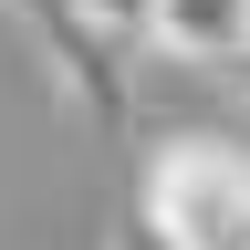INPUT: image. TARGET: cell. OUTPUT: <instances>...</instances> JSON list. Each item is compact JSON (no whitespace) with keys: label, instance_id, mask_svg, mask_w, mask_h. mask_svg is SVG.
Listing matches in <instances>:
<instances>
[{"label":"cell","instance_id":"obj_5","mask_svg":"<svg viewBox=\"0 0 250 250\" xmlns=\"http://www.w3.org/2000/svg\"><path fill=\"white\" fill-rule=\"evenodd\" d=\"M115 250H167V240H156L146 219H125V229H115Z\"/></svg>","mask_w":250,"mask_h":250},{"label":"cell","instance_id":"obj_3","mask_svg":"<svg viewBox=\"0 0 250 250\" xmlns=\"http://www.w3.org/2000/svg\"><path fill=\"white\" fill-rule=\"evenodd\" d=\"M146 52L229 73V62L250 52V0H156V11H146Z\"/></svg>","mask_w":250,"mask_h":250},{"label":"cell","instance_id":"obj_2","mask_svg":"<svg viewBox=\"0 0 250 250\" xmlns=\"http://www.w3.org/2000/svg\"><path fill=\"white\" fill-rule=\"evenodd\" d=\"M31 42H42V62L62 73V94L73 104H94L104 125H125V73H115V42H94V31L73 21V0H0Z\"/></svg>","mask_w":250,"mask_h":250},{"label":"cell","instance_id":"obj_6","mask_svg":"<svg viewBox=\"0 0 250 250\" xmlns=\"http://www.w3.org/2000/svg\"><path fill=\"white\" fill-rule=\"evenodd\" d=\"M229 94H240V104H250V52H240V62H229Z\"/></svg>","mask_w":250,"mask_h":250},{"label":"cell","instance_id":"obj_1","mask_svg":"<svg viewBox=\"0 0 250 250\" xmlns=\"http://www.w3.org/2000/svg\"><path fill=\"white\" fill-rule=\"evenodd\" d=\"M136 219L167 250H250V146L229 136H156L136 177Z\"/></svg>","mask_w":250,"mask_h":250},{"label":"cell","instance_id":"obj_4","mask_svg":"<svg viewBox=\"0 0 250 250\" xmlns=\"http://www.w3.org/2000/svg\"><path fill=\"white\" fill-rule=\"evenodd\" d=\"M146 11L156 0H73V21L94 31V42H146Z\"/></svg>","mask_w":250,"mask_h":250}]
</instances>
